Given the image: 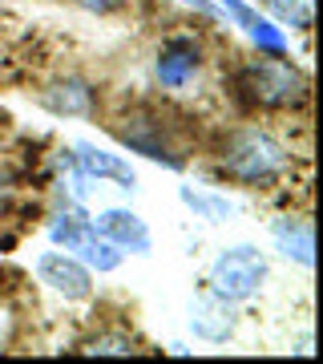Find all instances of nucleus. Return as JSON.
Listing matches in <instances>:
<instances>
[{
  "instance_id": "f257e3e1",
  "label": "nucleus",
  "mask_w": 323,
  "mask_h": 364,
  "mask_svg": "<svg viewBox=\"0 0 323 364\" xmlns=\"http://www.w3.org/2000/svg\"><path fill=\"white\" fill-rule=\"evenodd\" d=\"M295 166V154L287 150L279 134L263 126H234L219 138L214 150V174L243 191H271L275 182H283Z\"/></svg>"
},
{
  "instance_id": "f03ea898",
  "label": "nucleus",
  "mask_w": 323,
  "mask_h": 364,
  "mask_svg": "<svg viewBox=\"0 0 323 364\" xmlns=\"http://www.w3.org/2000/svg\"><path fill=\"white\" fill-rule=\"evenodd\" d=\"M109 130H114V138L126 146L129 154H142L166 170H186L194 158L190 130L166 105H154V102L129 105V109H121L109 122Z\"/></svg>"
},
{
  "instance_id": "7ed1b4c3",
  "label": "nucleus",
  "mask_w": 323,
  "mask_h": 364,
  "mask_svg": "<svg viewBox=\"0 0 323 364\" xmlns=\"http://www.w3.org/2000/svg\"><path fill=\"white\" fill-rule=\"evenodd\" d=\"M234 97L251 114H299L311 102V77L291 57H251L234 69Z\"/></svg>"
},
{
  "instance_id": "20e7f679",
  "label": "nucleus",
  "mask_w": 323,
  "mask_h": 364,
  "mask_svg": "<svg viewBox=\"0 0 323 364\" xmlns=\"http://www.w3.org/2000/svg\"><path fill=\"white\" fill-rule=\"evenodd\" d=\"M45 231H49L53 247L77 255L93 275H109L126 263V251H117L109 239H102L97 227H93V215L85 207H77V203H65L61 210H53Z\"/></svg>"
},
{
  "instance_id": "39448f33",
  "label": "nucleus",
  "mask_w": 323,
  "mask_h": 364,
  "mask_svg": "<svg viewBox=\"0 0 323 364\" xmlns=\"http://www.w3.org/2000/svg\"><path fill=\"white\" fill-rule=\"evenodd\" d=\"M267 279H271V259L255 243H234V247H222L210 259L207 291L239 308L246 299H255L267 287Z\"/></svg>"
},
{
  "instance_id": "423d86ee",
  "label": "nucleus",
  "mask_w": 323,
  "mask_h": 364,
  "mask_svg": "<svg viewBox=\"0 0 323 364\" xmlns=\"http://www.w3.org/2000/svg\"><path fill=\"white\" fill-rule=\"evenodd\" d=\"M150 69H154V81L166 93H186L190 85H198L202 69H207V45L194 33H170L154 49Z\"/></svg>"
},
{
  "instance_id": "0eeeda50",
  "label": "nucleus",
  "mask_w": 323,
  "mask_h": 364,
  "mask_svg": "<svg viewBox=\"0 0 323 364\" xmlns=\"http://www.w3.org/2000/svg\"><path fill=\"white\" fill-rule=\"evenodd\" d=\"M33 275H37L40 284L49 287L53 296H61L65 304H85L93 296V272L77 255H69V251L53 247V251H40L37 259H33Z\"/></svg>"
},
{
  "instance_id": "6e6552de",
  "label": "nucleus",
  "mask_w": 323,
  "mask_h": 364,
  "mask_svg": "<svg viewBox=\"0 0 323 364\" xmlns=\"http://www.w3.org/2000/svg\"><path fill=\"white\" fill-rule=\"evenodd\" d=\"M93 227H97L102 239H109V243H114L117 251H126V255H150V251H154V231H150V223L129 207H102L93 215Z\"/></svg>"
},
{
  "instance_id": "1a4fd4ad",
  "label": "nucleus",
  "mask_w": 323,
  "mask_h": 364,
  "mask_svg": "<svg viewBox=\"0 0 323 364\" xmlns=\"http://www.w3.org/2000/svg\"><path fill=\"white\" fill-rule=\"evenodd\" d=\"M69 150H73V166H77L85 178L114 182L117 191H126V195L138 191V174H133V166L126 162V154H114V150H105V146H97V142H85V138L73 142Z\"/></svg>"
},
{
  "instance_id": "9d476101",
  "label": "nucleus",
  "mask_w": 323,
  "mask_h": 364,
  "mask_svg": "<svg viewBox=\"0 0 323 364\" xmlns=\"http://www.w3.org/2000/svg\"><path fill=\"white\" fill-rule=\"evenodd\" d=\"M37 102L53 117H93L97 114V85L81 73H65V77H53L37 93Z\"/></svg>"
},
{
  "instance_id": "9b49d317",
  "label": "nucleus",
  "mask_w": 323,
  "mask_h": 364,
  "mask_svg": "<svg viewBox=\"0 0 323 364\" xmlns=\"http://www.w3.org/2000/svg\"><path fill=\"white\" fill-rule=\"evenodd\" d=\"M271 243L287 263L295 267H315V227L307 215H279L271 223Z\"/></svg>"
},
{
  "instance_id": "f8f14e48",
  "label": "nucleus",
  "mask_w": 323,
  "mask_h": 364,
  "mask_svg": "<svg viewBox=\"0 0 323 364\" xmlns=\"http://www.w3.org/2000/svg\"><path fill=\"white\" fill-rule=\"evenodd\" d=\"M190 332L194 340H202V344H226V340L239 332V316H234V304L219 296H198L190 308Z\"/></svg>"
},
{
  "instance_id": "ddd939ff",
  "label": "nucleus",
  "mask_w": 323,
  "mask_h": 364,
  "mask_svg": "<svg viewBox=\"0 0 323 364\" xmlns=\"http://www.w3.org/2000/svg\"><path fill=\"white\" fill-rule=\"evenodd\" d=\"M178 198H182V207L190 210L194 219H202V223H231L234 215H239V203L226 198L222 191H214V186H194V182H182Z\"/></svg>"
},
{
  "instance_id": "4468645a",
  "label": "nucleus",
  "mask_w": 323,
  "mask_h": 364,
  "mask_svg": "<svg viewBox=\"0 0 323 364\" xmlns=\"http://www.w3.org/2000/svg\"><path fill=\"white\" fill-rule=\"evenodd\" d=\"M85 356H138V336L126 328H97L93 336L81 344Z\"/></svg>"
},
{
  "instance_id": "2eb2a0df",
  "label": "nucleus",
  "mask_w": 323,
  "mask_h": 364,
  "mask_svg": "<svg viewBox=\"0 0 323 364\" xmlns=\"http://www.w3.org/2000/svg\"><path fill=\"white\" fill-rule=\"evenodd\" d=\"M267 13L279 28L307 33L315 25V0H267Z\"/></svg>"
},
{
  "instance_id": "dca6fc26",
  "label": "nucleus",
  "mask_w": 323,
  "mask_h": 364,
  "mask_svg": "<svg viewBox=\"0 0 323 364\" xmlns=\"http://www.w3.org/2000/svg\"><path fill=\"white\" fill-rule=\"evenodd\" d=\"M246 37H251V45H255L263 57H287V53H291V33H287V28H279L271 16H263V21H258Z\"/></svg>"
},
{
  "instance_id": "f3484780",
  "label": "nucleus",
  "mask_w": 323,
  "mask_h": 364,
  "mask_svg": "<svg viewBox=\"0 0 323 364\" xmlns=\"http://www.w3.org/2000/svg\"><path fill=\"white\" fill-rule=\"evenodd\" d=\"M214 4H219L222 21H226V25H239L243 33H251V28H255L258 21L267 16V13H258L251 0H214Z\"/></svg>"
},
{
  "instance_id": "a211bd4d",
  "label": "nucleus",
  "mask_w": 323,
  "mask_h": 364,
  "mask_svg": "<svg viewBox=\"0 0 323 364\" xmlns=\"http://www.w3.org/2000/svg\"><path fill=\"white\" fill-rule=\"evenodd\" d=\"M77 9H85V13H93V16H114V13H121L129 0H73Z\"/></svg>"
},
{
  "instance_id": "6ab92c4d",
  "label": "nucleus",
  "mask_w": 323,
  "mask_h": 364,
  "mask_svg": "<svg viewBox=\"0 0 323 364\" xmlns=\"http://www.w3.org/2000/svg\"><path fill=\"white\" fill-rule=\"evenodd\" d=\"M182 9H190V13H198V16H210V21H222V13H219V4L214 0H178Z\"/></svg>"
},
{
  "instance_id": "aec40b11",
  "label": "nucleus",
  "mask_w": 323,
  "mask_h": 364,
  "mask_svg": "<svg viewBox=\"0 0 323 364\" xmlns=\"http://www.w3.org/2000/svg\"><path fill=\"white\" fill-rule=\"evenodd\" d=\"M13 191H16V174L4 162H0V210L9 207V198H13Z\"/></svg>"
},
{
  "instance_id": "412c9836",
  "label": "nucleus",
  "mask_w": 323,
  "mask_h": 364,
  "mask_svg": "<svg viewBox=\"0 0 323 364\" xmlns=\"http://www.w3.org/2000/svg\"><path fill=\"white\" fill-rule=\"evenodd\" d=\"M295 352H299V356H311V336L299 340V348H295Z\"/></svg>"
}]
</instances>
